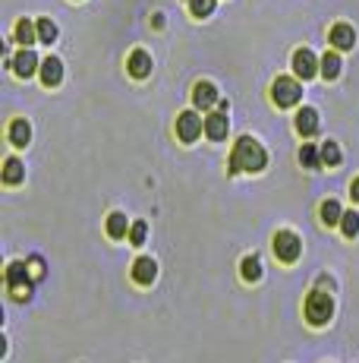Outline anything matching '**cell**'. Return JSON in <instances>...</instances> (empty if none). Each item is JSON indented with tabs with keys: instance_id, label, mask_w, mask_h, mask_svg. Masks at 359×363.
<instances>
[{
	"instance_id": "obj_4",
	"label": "cell",
	"mask_w": 359,
	"mask_h": 363,
	"mask_svg": "<svg viewBox=\"0 0 359 363\" xmlns=\"http://www.w3.org/2000/svg\"><path fill=\"white\" fill-rule=\"evenodd\" d=\"M32 281H35V275H32L29 262H10V266H6L4 285L16 300H29L32 297Z\"/></svg>"
},
{
	"instance_id": "obj_17",
	"label": "cell",
	"mask_w": 359,
	"mask_h": 363,
	"mask_svg": "<svg viewBox=\"0 0 359 363\" xmlns=\"http://www.w3.org/2000/svg\"><path fill=\"white\" fill-rule=\"evenodd\" d=\"M262 275H265V266H262L259 253H249V256L240 259V278L246 281V285H259Z\"/></svg>"
},
{
	"instance_id": "obj_26",
	"label": "cell",
	"mask_w": 359,
	"mask_h": 363,
	"mask_svg": "<svg viewBox=\"0 0 359 363\" xmlns=\"http://www.w3.org/2000/svg\"><path fill=\"white\" fill-rule=\"evenodd\" d=\"M343 161V152H341V145L334 143V139H324L322 143V165H328V167H337Z\"/></svg>"
},
{
	"instance_id": "obj_13",
	"label": "cell",
	"mask_w": 359,
	"mask_h": 363,
	"mask_svg": "<svg viewBox=\"0 0 359 363\" xmlns=\"http://www.w3.org/2000/svg\"><path fill=\"white\" fill-rule=\"evenodd\" d=\"M38 79H42L44 89H57V85L63 83V60L54 57V54L42 57V70H38Z\"/></svg>"
},
{
	"instance_id": "obj_6",
	"label": "cell",
	"mask_w": 359,
	"mask_h": 363,
	"mask_svg": "<svg viewBox=\"0 0 359 363\" xmlns=\"http://www.w3.org/2000/svg\"><path fill=\"white\" fill-rule=\"evenodd\" d=\"M174 130H177V139L183 145H193L195 139L205 133V117H202L199 107H186V111L177 114V124H174Z\"/></svg>"
},
{
	"instance_id": "obj_10",
	"label": "cell",
	"mask_w": 359,
	"mask_h": 363,
	"mask_svg": "<svg viewBox=\"0 0 359 363\" xmlns=\"http://www.w3.org/2000/svg\"><path fill=\"white\" fill-rule=\"evenodd\" d=\"M293 130L300 133L303 139L315 136V133L322 130V117H318V111H315V107H309V105L296 107V117H293Z\"/></svg>"
},
{
	"instance_id": "obj_11",
	"label": "cell",
	"mask_w": 359,
	"mask_h": 363,
	"mask_svg": "<svg viewBox=\"0 0 359 363\" xmlns=\"http://www.w3.org/2000/svg\"><path fill=\"white\" fill-rule=\"evenodd\" d=\"M205 136L212 139V143H224V139L230 136V117L227 111H208L205 114Z\"/></svg>"
},
{
	"instance_id": "obj_9",
	"label": "cell",
	"mask_w": 359,
	"mask_h": 363,
	"mask_svg": "<svg viewBox=\"0 0 359 363\" xmlns=\"http://www.w3.org/2000/svg\"><path fill=\"white\" fill-rule=\"evenodd\" d=\"M221 105V92L214 83H208V79H199V83L193 85V107H199V111H214V107Z\"/></svg>"
},
{
	"instance_id": "obj_14",
	"label": "cell",
	"mask_w": 359,
	"mask_h": 363,
	"mask_svg": "<svg viewBox=\"0 0 359 363\" xmlns=\"http://www.w3.org/2000/svg\"><path fill=\"white\" fill-rule=\"evenodd\" d=\"M133 281L139 287H152L154 281H158V262H154L152 256H139L133 262Z\"/></svg>"
},
{
	"instance_id": "obj_21",
	"label": "cell",
	"mask_w": 359,
	"mask_h": 363,
	"mask_svg": "<svg viewBox=\"0 0 359 363\" xmlns=\"http://www.w3.org/2000/svg\"><path fill=\"white\" fill-rule=\"evenodd\" d=\"M341 218H343V208L337 199H324L322 206H318V221H322L324 227H334V225H341Z\"/></svg>"
},
{
	"instance_id": "obj_15",
	"label": "cell",
	"mask_w": 359,
	"mask_h": 363,
	"mask_svg": "<svg viewBox=\"0 0 359 363\" xmlns=\"http://www.w3.org/2000/svg\"><path fill=\"white\" fill-rule=\"evenodd\" d=\"M328 42H331V48H337V51H353L356 48V29L350 23H334L328 32Z\"/></svg>"
},
{
	"instance_id": "obj_3",
	"label": "cell",
	"mask_w": 359,
	"mask_h": 363,
	"mask_svg": "<svg viewBox=\"0 0 359 363\" xmlns=\"http://www.w3.org/2000/svg\"><path fill=\"white\" fill-rule=\"evenodd\" d=\"M303 313H306V322L312 328H324L331 319H334V297H331L328 291H312L306 297Z\"/></svg>"
},
{
	"instance_id": "obj_30",
	"label": "cell",
	"mask_w": 359,
	"mask_h": 363,
	"mask_svg": "<svg viewBox=\"0 0 359 363\" xmlns=\"http://www.w3.org/2000/svg\"><path fill=\"white\" fill-rule=\"evenodd\" d=\"M350 196H353V203H359V177H353V184H350Z\"/></svg>"
},
{
	"instance_id": "obj_25",
	"label": "cell",
	"mask_w": 359,
	"mask_h": 363,
	"mask_svg": "<svg viewBox=\"0 0 359 363\" xmlns=\"http://www.w3.org/2000/svg\"><path fill=\"white\" fill-rule=\"evenodd\" d=\"M189 16L193 19H208L214 10H218V0H186Z\"/></svg>"
},
{
	"instance_id": "obj_7",
	"label": "cell",
	"mask_w": 359,
	"mask_h": 363,
	"mask_svg": "<svg viewBox=\"0 0 359 363\" xmlns=\"http://www.w3.org/2000/svg\"><path fill=\"white\" fill-rule=\"evenodd\" d=\"M290 66H293V76H300L303 83L322 76V57L312 48H296L293 57H290Z\"/></svg>"
},
{
	"instance_id": "obj_20",
	"label": "cell",
	"mask_w": 359,
	"mask_h": 363,
	"mask_svg": "<svg viewBox=\"0 0 359 363\" xmlns=\"http://www.w3.org/2000/svg\"><path fill=\"white\" fill-rule=\"evenodd\" d=\"M343 73V60H341V51L331 48L322 54V79L324 83H334V79H341Z\"/></svg>"
},
{
	"instance_id": "obj_22",
	"label": "cell",
	"mask_w": 359,
	"mask_h": 363,
	"mask_svg": "<svg viewBox=\"0 0 359 363\" xmlns=\"http://www.w3.org/2000/svg\"><path fill=\"white\" fill-rule=\"evenodd\" d=\"M25 180V165L16 155H10L4 161V184L6 186H19Z\"/></svg>"
},
{
	"instance_id": "obj_2",
	"label": "cell",
	"mask_w": 359,
	"mask_h": 363,
	"mask_svg": "<svg viewBox=\"0 0 359 363\" xmlns=\"http://www.w3.org/2000/svg\"><path fill=\"white\" fill-rule=\"evenodd\" d=\"M268 98L277 111H287V107H300L303 102V79L300 76H277L268 89Z\"/></svg>"
},
{
	"instance_id": "obj_19",
	"label": "cell",
	"mask_w": 359,
	"mask_h": 363,
	"mask_svg": "<svg viewBox=\"0 0 359 363\" xmlns=\"http://www.w3.org/2000/svg\"><path fill=\"white\" fill-rule=\"evenodd\" d=\"M130 227H133V221L126 218L123 212H111L107 215V221H104V231H107V237L111 240H126L130 237Z\"/></svg>"
},
{
	"instance_id": "obj_24",
	"label": "cell",
	"mask_w": 359,
	"mask_h": 363,
	"mask_svg": "<svg viewBox=\"0 0 359 363\" xmlns=\"http://www.w3.org/2000/svg\"><path fill=\"white\" fill-rule=\"evenodd\" d=\"M35 23H38V42H42V44H47V48H51V44L54 42H57V38H60V29H57V23H54V19H35Z\"/></svg>"
},
{
	"instance_id": "obj_5",
	"label": "cell",
	"mask_w": 359,
	"mask_h": 363,
	"mask_svg": "<svg viewBox=\"0 0 359 363\" xmlns=\"http://www.w3.org/2000/svg\"><path fill=\"white\" fill-rule=\"evenodd\" d=\"M271 250H274L277 262H284V266H293V262L303 256V237L296 231H290V227H284V231L274 234V240H271Z\"/></svg>"
},
{
	"instance_id": "obj_29",
	"label": "cell",
	"mask_w": 359,
	"mask_h": 363,
	"mask_svg": "<svg viewBox=\"0 0 359 363\" xmlns=\"http://www.w3.org/2000/svg\"><path fill=\"white\" fill-rule=\"evenodd\" d=\"M29 268H32V275H35V281L44 278V262L42 259H29Z\"/></svg>"
},
{
	"instance_id": "obj_1",
	"label": "cell",
	"mask_w": 359,
	"mask_h": 363,
	"mask_svg": "<svg viewBox=\"0 0 359 363\" xmlns=\"http://www.w3.org/2000/svg\"><path fill=\"white\" fill-rule=\"evenodd\" d=\"M230 174H262L268 167V152L255 136H240L230 149Z\"/></svg>"
},
{
	"instance_id": "obj_23",
	"label": "cell",
	"mask_w": 359,
	"mask_h": 363,
	"mask_svg": "<svg viewBox=\"0 0 359 363\" xmlns=\"http://www.w3.org/2000/svg\"><path fill=\"white\" fill-rule=\"evenodd\" d=\"M300 165H303V167H309V171L322 167V145L303 143V149H300Z\"/></svg>"
},
{
	"instance_id": "obj_27",
	"label": "cell",
	"mask_w": 359,
	"mask_h": 363,
	"mask_svg": "<svg viewBox=\"0 0 359 363\" xmlns=\"http://www.w3.org/2000/svg\"><path fill=\"white\" fill-rule=\"evenodd\" d=\"M341 234L347 240H356L359 237V212H343L341 218Z\"/></svg>"
},
{
	"instance_id": "obj_12",
	"label": "cell",
	"mask_w": 359,
	"mask_h": 363,
	"mask_svg": "<svg viewBox=\"0 0 359 363\" xmlns=\"http://www.w3.org/2000/svg\"><path fill=\"white\" fill-rule=\"evenodd\" d=\"M154 70V60L152 54H148L145 48H133L130 57H126V73H130L133 79H148Z\"/></svg>"
},
{
	"instance_id": "obj_28",
	"label": "cell",
	"mask_w": 359,
	"mask_h": 363,
	"mask_svg": "<svg viewBox=\"0 0 359 363\" xmlns=\"http://www.w3.org/2000/svg\"><path fill=\"white\" fill-rule=\"evenodd\" d=\"M145 237H148V221H133V227H130V244L133 246H142L145 244Z\"/></svg>"
},
{
	"instance_id": "obj_16",
	"label": "cell",
	"mask_w": 359,
	"mask_h": 363,
	"mask_svg": "<svg viewBox=\"0 0 359 363\" xmlns=\"http://www.w3.org/2000/svg\"><path fill=\"white\" fill-rule=\"evenodd\" d=\"M6 139H10L13 149H25L32 143V124L25 117H13L6 126Z\"/></svg>"
},
{
	"instance_id": "obj_8",
	"label": "cell",
	"mask_w": 359,
	"mask_h": 363,
	"mask_svg": "<svg viewBox=\"0 0 359 363\" xmlns=\"http://www.w3.org/2000/svg\"><path fill=\"white\" fill-rule=\"evenodd\" d=\"M6 64H10V70L16 73L19 79H32V76H38V70H42V57H38L32 48H19L13 57H6Z\"/></svg>"
},
{
	"instance_id": "obj_18",
	"label": "cell",
	"mask_w": 359,
	"mask_h": 363,
	"mask_svg": "<svg viewBox=\"0 0 359 363\" xmlns=\"http://www.w3.org/2000/svg\"><path fill=\"white\" fill-rule=\"evenodd\" d=\"M13 42L19 44V48H32V44L38 42V23L35 19H19L16 29H13Z\"/></svg>"
}]
</instances>
